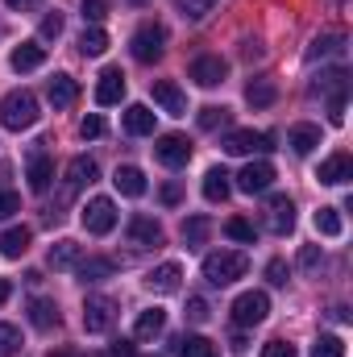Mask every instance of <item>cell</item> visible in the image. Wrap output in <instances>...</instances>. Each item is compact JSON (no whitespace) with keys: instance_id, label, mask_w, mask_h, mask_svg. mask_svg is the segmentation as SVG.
Returning <instances> with one entry per match:
<instances>
[{"instance_id":"1","label":"cell","mask_w":353,"mask_h":357,"mask_svg":"<svg viewBox=\"0 0 353 357\" xmlns=\"http://www.w3.org/2000/svg\"><path fill=\"white\" fill-rule=\"evenodd\" d=\"M38 96L33 91H8L4 100H0V125L4 129H13V133H21V129H33L38 125Z\"/></svg>"},{"instance_id":"2","label":"cell","mask_w":353,"mask_h":357,"mask_svg":"<svg viewBox=\"0 0 353 357\" xmlns=\"http://www.w3.org/2000/svg\"><path fill=\"white\" fill-rule=\"evenodd\" d=\"M246 254H237V250H220V254H208L204 258V278L212 282V287H229V282H237V278H246Z\"/></svg>"},{"instance_id":"3","label":"cell","mask_w":353,"mask_h":357,"mask_svg":"<svg viewBox=\"0 0 353 357\" xmlns=\"http://www.w3.org/2000/svg\"><path fill=\"white\" fill-rule=\"evenodd\" d=\"M129 50H133V59H137V63H158V59H163V50H167V29H163V25H154V21H146V25L129 38Z\"/></svg>"},{"instance_id":"4","label":"cell","mask_w":353,"mask_h":357,"mask_svg":"<svg viewBox=\"0 0 353 357\" xmlns=\"http://www.w3.org/2000/svg\"><path fill=\"white\" fill-rule=\"evenodd\" d=\"M266 316H270V295L266 291H246V295L233 299V324L237 328H254Z\"/></svg>"},{"instance_id":"5","label":"cell","mask_w":353,"mask_h":357,"mask_svg":"<svg viewBox=\"0 0 353 357\" xmlns=\"http://www.w3.org/2000/svg\"><path fill=\"white\" fill-rule=\"evenodd\" d=\"M112 225H117V204H112L108 195H96V199H88V208H84V229H88L91 237L112 233Z\"/></svg>"},{"instance_id":"6","label":"cell","mask_w":353,"mask_h":357,"mask_svg":"<svg viewBox=\"0 0 353 357\" xmlns=\"http://www.w3.org/2000/svg\"><path fill=\"white\" fill-rule=\"evenodd\" d=\"M154 158H158L163 167L179 171V167H187V162H191V142H187L183 133H163V137L154 142Z\"/></svg>"},{"instance_id":"7","label":"cell","mask_w":353,"mask_h":357,"mask_svg":"<svg viewBox=\"0 0 353 357\" xmlns=\"http://www.w3.org/2000/svg\"><path fill=\"white\" fill-rule=\"evenodd\" d=\"M262 150H274V137H270V133L233 129V133L225 137V154H233V158H246V154H262Z\"/></svg>"},{"instance_id":"8","label":"cell","mask_w":353,"mask_h":357,"mask_svg":"<svg viewBox=\"0 0 353 357\" xmlns=\"http://www.w3.org/2000/svg\"><path fill=\"white\" fill-rule=\"evenodd\" d=\"M112 320H117V303H112V299L91 295L88 303H84V328H88V333H108Z\"/></svg>"},{"instance_id":"9","label":"cell","mask_w":353,"mask_h":357,"mask_svg":"<svg viewBox=\"0 0 353 357\" xmlns=\"http://www.w3.org/2000/svg\"><path fill=\"white\" fill-rule=\"evenodd\" d=\"M266 225H270V233H278V237H287V233L295 229V204H291V195H270V204H266Z\"/></svg>"},{"instance_id":"10","label":"cell","mask_w":353,"mask_h":357,"mask_svg":"<svg viewBox=\"0 0 353 357\" xmlns=\"http://www.w3.org/2000/svg\"><path fill=\"white\" fill-rule=\"evenodd\" d=\"M225 75H229V67H225V59H216V54H204V59L191 63V79H195L200 88H216V84H225Z\"/></svg>"},{"instance_id":"11","label":"cell","mask_w":353,"mask_h":357,"mask_svg":"<svg viewBox=\"0 0 353 357\" xmlns=\"http://www.w3.org/2000/svg\"><path fill=\"white\" fill-rule=\"evenodd\" d=\"M316 178H320V183H329V187H341V183H350V178H353V158L345 154V150H337L333 158H324V162H320Z\"/></svg>"},{"instance_id":"12","label":"cell","mask_w":353,"mask_h":357,"mask_svg":"<svg viewBox=\"0 0 353 357\" xmlns=\"http://www.w3.org/2000/svg\"><path fill=\"white\" fill-rule=\"evenodd\" d=\"M121 96H125V75H121V67H104L100 71V84H96V104H121Z\"/></svg>"},{"instance_id":"13","label":"cell","mask_w":353,"mask_h":357,"mask_svg":"<svg viewBox=\"0 0 353 357\" xmlns=\"http://www.w3.org/2000/svg\"><path fill=\"white\" fill-rule=\"evenodd\" d=\"M274 183V167L270 162H250V167H241V175H237V187L246 191V195H258Z\"/></svg>"},{"instance_id":"14","label":"cell","mask_w":353,"mask_h":357,"mask_svg":"<svg viewBox=\"0 0 353 357\" xmlns=\"http://www.w3.org/2000/svg\"><path fill=\"white\" fill-rule=\"evenodd\" d=\"M129 241H133V245H142V250L163 245V225H158V220H150V216H133V220H129Z\"/></svg>"},{"instance_id":"15","label":"cell","mask_w":353,"mask_h":357,"mask_svg":"<svg viewBox=\"0 0 353 357\" xmlns=\"http://www.w3.org/2000/svg\"><path fill=\"white\" fill-rule=\"evenodd\" d=\"M8 63H13V71H38V67L46 63V46H38V42H21V46L8 54Z\"/></svg>"},{"instance_id":"16","label":"cell","mask_w":353,"mask_h":357,"mask_svg":"<svg viewBox=\"0 0 353 357\" xmlns=\"http://www.w3.org/2000/svg\"><path fill=\"white\" fill-rule=\"evenodd\" d=\"M29 324L33 328H59V303L54 299H46V295H38V299H29Z\"/></svg>"},{"instance_id":"17","label":"cell","mask_w":353,"mask_h":357,"mask_svg":"<svg viewBox=\"0 0 353 357\" xmlns=\"http://www.w3.org/2000/svg\"><path fill=\"white\" fill-rule=\"evenodd\" d=\"M163 328H167V312H163V307H146V312L137 316V324H133V337H137V341H154Z\"/></svg>"},{"instance_id":"18","label":"cell","mask_w":353,"mask_h":357,"mask_svg":"<svg viewBox=\"0 0 353 357\" xmlns=\"http://www.w3.org/2000/svg\"><path fill=\"white\" fill-rule=\"evenodd\" d=\"M229 191H233V183H229V171H225V167H212V171L204 175V199H208V204H225Z\"/></svg>"},{"instance_id":"19","label":"cell","mask_w":353,"mask_h":357,"mask_svg":"<svg viewBox=\"0 0 353 357\" xmlns=\"http://www.w3.org/2000/svg\"><path fill=\"white\" fill-rule=\"evenodd\" d=\"M179 278H183V266L179 262H163L158 270H150V291H158V295H171V291H179Z\"/></svg>"},{"instance_id":"20","label":"cell","mask_w":353,"mask_h":357,"mask_svg":"<svg viewBox=\"0 0 353 357\" xmlns=\"http://www.w3.org/2000/svg\"><path fill=\"white\" fill-rule=\"evenodd\" d=\"M154 100H158L171 116H183V112H187V96H183L179 84H171V79H158V84H154Z\"/></svg>"},{"instance_id":"21","label":"cell","mask_w":353,"mask_h":357,"mask_svg":"<svg viewBox=\"0 0 353 357\" xmlns=\"http://www.w3.org/2000/svg\"><path fill=\"white\" fill-rule=\"evenodd\" d=\"M125 129H129L133 137H150V133H154V112H150L146 104H129V108H125Z\"/></svg>"},{"instance_id":"22","label":"cell","mask_w":353,"mask_h":357,"mask_svg":"<svg viewBox=\"0 0 353 357\" xmlns=\"http://www.w3.org/2000/svg\"><path fill=\"white\" fill-rule=\"evenodd\" d=\"M96 162L91 158H71V167H67V195H75L80 187H88V183H96Z\"/></svg>"},{"instance_id":"23","label":"cell","mask_w":353,"mask_h":357,"mask_svg":"<svg viewBox=\"0 0 353 357\" xmlns=\"http://www.w3.org/2000/svg\"><path fill=\"white\" fill-rule=\"evenodd\" d=\"M25 178H29V191H38V195H42V191L50 187V178H54V162H50L46 154H33V158H29V171H25Z\"/></svg>"},{"instance_id":"24","label":"cell","mask_w":353,"mask_h":357,"mask_svg":"<svg viewBox=\"0 0 353 357\" xmlns=\"http://www.w3.org/2000/svg\"><path fill=\"white\" fill-rule=\"evenodd\" d=\"M80 262H84V250L75 241H54L50 245V266L54 270H75Z\"/></svg>"},{"instance_id":"25","label":"cell","mask_w":353,"mask_h":357,"mask_svg":"<svg viewBox=\"0 0 353 357\" xmlns=\"http://www.w3.org/2000/svg\"><path fill=\"white\" fill-rule=\"evenodd\" d=\"M112 183H117V191L121 195H146V175L137 171V167H117V175H112Z\"/></svg>"},{"instance_id":"26","label":"cell","mask_w":353,"mask_h":357,"mask_svg":"<svg viewBox=\"0 0 353 357\" xmlns=\"http://www.w3.org/2000/svg\"><path fill=\"white\" fill-rule=\"evenodd\" d=\"M287 146H291L295 154H312V150L320 146V129H316V125H295V129L287 133Z\"/></svg>"},{"instance_id":"27","label":"cell","mask_w":353,"mask_h":357,"mask_svg":"<svg viewBox=\"0 0 353 357\" xmlns=\"http://www.w3.org/2000/svg\"><path fill=\"white\" fill-rule=\"evenodd\" d=\"M29 241H33V233H29L25 225H17V229H8V233L0 237V254H4V258H21V254L29 250Z\"/></svg>"},{"instance_id":"28","label":"cell","mask_w":353,"mask_h":357,"mask_svg":"<svg viewBox=\"0 0 353 357\" xmlns=\"http://www.w3.org/2000/svg\"><path fill=\"white\" fill-rule=\"evenodd\" d=\"M46 96H50V104H54V108H71V104H75V96H80V88H75V79H71V75H54Z\"/></svg>"},{"instance_id":"29","label":"cell","mask_w":353,"mask_h":357,"mask_svg":"<svg viewBox=\"0 0 353 357\" xmlns=\"http://www.w3.org/2000/svg\"><path fill=\"white\" fill-rule=\"evenodd\" d=\"M246 100H250L254 108H270V104L278 100V88H274V79H250V88H246Z\"/></svg>"},{"instance_id":"30","label":"cell","mask_w":353,"mask_h":357,"mask_svg":"<svg viewBox=\"0 0 353 357\" xmlns=\"http://www.w3.org/2000/svg\"><path fill=\"white\" fill-rule=\"evenodd\" d=\"M316 233H320V237H341V233H345L341 208H320V212H316Z\"/></svg>"},{"instance_id":"31","label":"cell","mask_w":353,"mask_h":357,"mask_svg":"<svg viewBox=\"0 0 353 357\" xmlns=\"http://www.w3.org/2000/svg\"><path fill=\"white\" fill-rule=\"evenodd\" d=\"M80 50H84L88 59H100V54L108 50V33H104L100 25H88V29L80 33Z\"/></svg>"},{"instance_id":"32","label":"cell","mask_w":353,"mask_h":357,"mask_svg":"<svg viewBox=\"0 0 353 357\" xmlns=\"http://www.w3.org/2000/svg\"><path fill=\"white\" fill-rule=\"evenodd\" d=\"M75 270H80L84 282H100V278H112V274H117V266H112L108 258H88V262H80Z\"/></svg>"},{"instance_id":"33","label":"cell","mask_w":353,"mask_h":357,"mask_svg":"<svg viewBox=\"0 0 353 357\" xmlns=\"http://www.w3.org/2000/svg\"><path fill=\"white\" fill-rule=\"evenodd\" d=\"M208 233H212V220H208V216H191V220L183 225V241H187V245H204Z\"/></svg>"},{"instance_id":"34","label":"cell","mask_w":353,"mask_h":357,"mask_svg":"<svg viewBox=\"0 0 353 357\" xmlns=\"http://www.w3.org/2000/svg\"><path fill=\"white\" fill-rule=\"evenodd\" d=\"M179 357H216V345L208 337H183L179 341Z\"/></svg>"},{"instance_id":"35","label":"cell","mask_w":353,"mask_h":357,"mask_svg":"<svg viewBox=\"0 0 353 357\" xmlns=\"http://www.w3.org/2000/svg\"><path fill=\"white\" fill-rule=\"evenodd\" d=\"M341 50H345V38H341V33H324V38H316V42H312V59L341 54Z\"/></svg>"},{"instance_id":"36","label":"cell","mask_w":353,"mask_h":357,"mask_svg":"<svg viewBox=\"0 0 353 357\" xmlns=\"http://www.w3.org/2000/svg\"><path fill=\"white\" fill-rule=\"evenodd\" d=\"M225 233H229L233 241H246V245H254V237H258V229H254L246 216H233V220L225 225Z\"/></svg>"},{"instance_id":"37","label":"cell","mask_w":353,"mask_h":357,"mask_svg":"<svg viewBox=\"0 0 353 357\" xmlns=\"http://www.w3.org/2000/svg\"><path fill=\"white\" fill-rule=\"evenodd\" d=\"M220 125H229V108H216V104H208V108H200V129H220Z\"/></svg>"},{"instance_id":"38","label":"cell","mask_w":353,"mask_h":357,"mask_svg":"<svg viewBox=\"0 0 353 357\" xmlns=\"http://www.w3.org/2000/svg\"><path fill=\"white\" fill-rule=\"evenodd\" d=\"M312 357H345V341L341 337H320L312 345Z\"/></svg>"},{"instance_id":"39","label":"cell","mask_w":353,"mask_h":357,"mask_svg":"<svg viewBox=\"0 0 353 357\" xmlns=\"http://www.w3.org/2000/svg\"><path fill=\"white\" fill-rule=\"evenodd\" d=\"M21 349V333L13 324H0V357H13Z\"/></svg>"},{"instance_id":"40","label":"cell","mask_w":353,"mask_h":357,"mask_svg":"<svg viewBox=\"0 0 353 357\" xmlns=\"http://www.w3.org/2000/svg\"><path fill=\"white\" fill-rule=\"evenodd\" d=\"M212 4H216V0H179L183 17H191V21H204V17L212 13Z\"/></svg>"},{"instance_id":"41","label":"cell","mask_w":353,"mask_h":357,"mask_svg":"<svg viewBox=\"0 0 353 357\" xmlns=\"http://www.w3.org/2000/svg\"><path fill=\"white\" fill-rule=\"evenodd\" d=\"M299 266L303 270H320L324 266V254H320L316 245H303V250H299Z\"/></svg>"},{"instance_id":"42","label":"cell","mask_w":353,"mask_h":357,"mask_svg":"<svg viewBox=\"0 0 353 357\" xmlns=\"http://www.w3.org/2000/svg\"><path fill=\"white\" fill-rule=\"evenodd\" d=\"M100 133H104V116H84V121H80V137H84V142L100 137Z\"/></svg>"},{"instance_id":"43","label":"cell","mask_w":353,"mask_h":357,"mask_svg":"<svg viewBox=\"0 0 353 357\" xmlns=\"http://www.w3.org/2000/svg\"><path fill=\"white\" fill-rule=\"evenodd\" d=\"M287 274H291V270H287V262H283V258H274V262L266 266V278H270L274 287H287Z\"/></svg>"},{"instance_id":"44","label":"cell","mask_w":353,"mask_h":357,"mask_svg":"<svg viewBox=\"0 0 353 357\" xmlns=\"http://www.w3.org/2000/svg\"><path fill=\"white\" fill-rule=\"evenodd\" d=\"M104 13H108V4H104V0H84V21L100 25V21H104Z\"/></svg>"},{"instance_id":"45","label":"cell","mask_w":353,"mask_h":357,"mask_svg":"<svg viewBox=\"0 0 353 357\" xmlns=\"http://www.w3.org/2000/svg\"><path fill=\"white\" fill-rule=\"evenodd\" d=\"M187 320H191V324H204V320H208V303H204L200 295L187 299Z\"/></svg>"},{"instance_id":"46","label":"cell","mask_w":353,"mask_h":357,"mask_svg":"<svg viewBox=\"0 0 353 357\" xmlns=\"http://www.w3.org/2000/svg\"><path fill=\"white\" fill-rule=\"evenodd\" d=\"M17 208H21V195L17 191H0V220H8Z\"/></svg>"},{"instance_id":"47","label":"cell","mask_w":353,"mask_h":357,"mask_svg":"<svg viewBox=\"0 0 353 357\" xmlns=\"http://www.w3.org/2000/svg\"><path fill=\"white\" fill-rule=\"evenodd\" d=\"M59 33H63V17H59V13L42 17V38H59Z\"/></svg>"},{"instance_id":"48","label":"cell","mask_w":353,"mask_h":357,"mask_svg":"<svg viewBox=\"0 0 353 357\" xmlns=\"http://www.w3.org/2000/svg\"><path fill=\"white\" fill-rule=\"evenodd\" d=\"M262 357H295V345H287V341H270L262 349Z\"/></svg>"},{"instance_id":"49","label":"cell","mask_w":353,"mask_h":357,"mask_svg":"<svg viewBox=\"0 0 353 357\" xmlns=\"http://www.w3.org/2000/svg\"><path fill=\"white\" fill-rule=\"evenodd\" d=\"M179 199H183V187H179V183H167V187H163V204H167V208H175Z\"/></svg>"},{"instance_id":"50","label":"cell","mask_w":353,"mask_h":357,"mask_svg":"<svg viewBox=\"0 0 353 357\" xmlns=\"http://www.w3.org/2000/svg\"><path fill=\"white\" fill-rule=\"evenodd\" d=\"M108 357H137V349H133V341H117V345L108 349Z\"/></svg>"},{"instance_id":"51","label":"cell","mask_w":353,"mask_h":357,"mask_svg":"<svg viewBox=\"0 0 353 357\" xmlns=\"http://www.w3.org/2000/svg\"><path fill=\"white\" fill-rule=\"evenodd\" d=\"M8 295H13V282H8V278H0V303H4Z\"/></svg>"},{"instance_id":"52","label":"cell","mask_w":353,"mask_h":357,"mask_svg":"<svg viewBox=\"0 0 353 357\" xmlns=\"http://www.w3.org/2000/svg\"><path fill=\"white\" fill-rule=\"evenodd\" d=\"M8 8H29V4H38V0H4Z\"/></svg>"},{"instance_id":"53","label":"cell","mask_w":353,"mask_h":357,"mask_svg":"<svg viewBox=\"0 0 353 357\" xmlns=\"http://www.w3.org/2000/svg\"><path fill=\"white\" fill-rule=\"evenodd\" d=\"M50 357H80L75 349H59V354H50Z\"/></svg>"}]
</instances>
